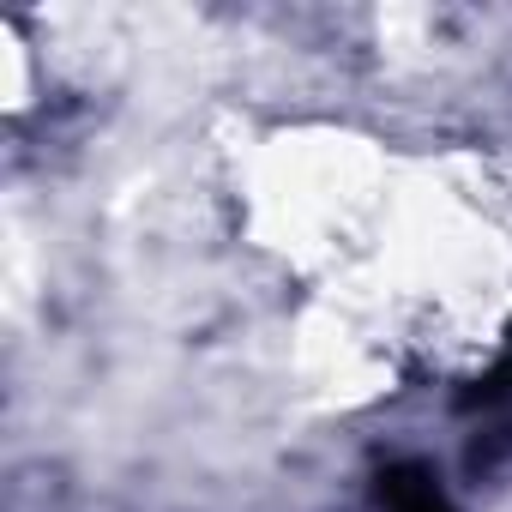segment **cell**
Instances as JSON below:
<instances>
[{
    "label": "cell",
    "instance_id": "1",
    "mask_svg": "<svg viewBox=\"0 0 512 512\" xmlns=\"http://www.w3.org/2000/svg\"><path fill=\"white\" fill-rule=\"evenodd\" d=\"M380 506L386 512H458L428 464H392L380 476Z\"/></svg>",
    "mask_w": 512,
    "mask_h": 512
}]
</instances>
